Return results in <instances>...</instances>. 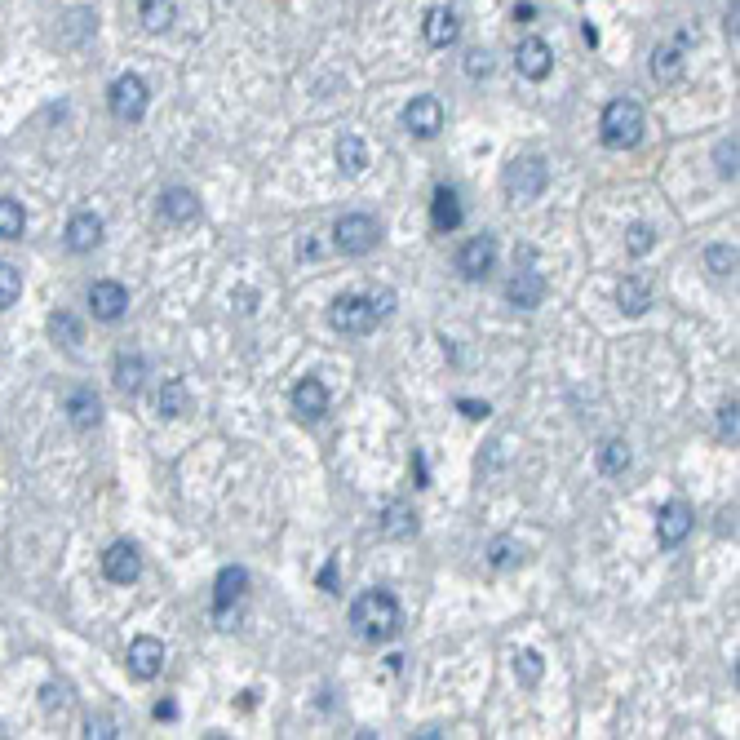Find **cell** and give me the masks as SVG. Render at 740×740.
Masks as SVG:
<instances>
[{
	"label": "cell",
	"mask_w": 740,
	"mask_h": 740,
	"mask_svg": "<svg viewBox=\"0 0 740 740\" xmlns=\"http://www.w3.org/2000/svg\"><path fill=\"white\" fill-rule=\"evenodd\" d=\"M160 218L173 222V226H187L200 218V195L187 191V187H169L160 195Z\"/></svg>",
	"instance_id": "ac0fdd59"
},
{
	"label": "cell",
	"mask_w": 740,
	"mask_h": 740,
	"mask_svg": "<svg viewBox=\"0 0 740 740\" xmlns=\"http://www.w3.org/2000/svg\"><path fill=\"white\" fill-rule=\"evenodd\" d=\"M421 32H426V45H430V49H452V45H457V36H461V18H457V9H448V5H430V9H426V18H421Z\"/></svg>",
	"instance_id": "30bf717a"
},
{
	"label": "cell",
	"mask_w": 740,
	"mask_h": 740,
	"mask_svg": "<svg viewBox=\"0 0 740 740\" xmlns=\"http://www.w3.org/2000/svg\"><path fill=\"white\" fill-rule=\"evenodd\" d=\"M515 67H519V76H523V80H546V76H550V67H554V49H550L541 36L519 40V49H515Z\"/></svg>",
	"instance_id": "4fadbf2b"
},
{
	"label": "cell",
	"mask_w": 740,
	"mask_h": 740,
	"mask_svg": "<svg viewBox=\"0 0 740 740\" xmlns=\"http://www.w3.org/2000/svg\"><path fill=\"white\" fill-rule=\"evenodd\" d=\"M417 488H426V483H430V475H426V457H421V452H417Z\"/></svg>",
	"instance_id": "7dc6e473"
},
{
	"label": "cell",
	"mask_w": 740,
	"mask_h": 740,
	"mask_svg": "<svg viewBox=\"0 0 740 740\" xmlns=\"http://www.w3.org/2000/svg\"><path fill=\"white\" fill-rule=\"evenodd\" d=\"M541 297H546V280H541V271L523 266V271L510 275V284H506V302H510V306H519V311H532V306H541Z\"/></svg>",
	"instance_id": "2e32d148"
},
{
	"label": "cell",
	"mask_w": 740,
	"mask_h": 740,
	"mask_svg": "<svg viewBox=\"0 0 740 740\" xmlns=\"http://www.w3.org/2000/svg\"><path fill=\"white\" fill-rule=\"evenodd\" d=\"M492 266H497V240H492V235H475V240H466V244L457 249V271H461V280H470V284L488 280Z\"/></svg>",
	"instance_id": "52a82bcc"
},
{
	"label": "cell",
	"mask_w": 740,
	"mask_h": 740,
	"mask_svg": "<svg viewBox=\"0 0 740 740\" xmlns=\"http://www.w3.org/2000/svg\"><path fill=\"white\" fill-rule=\"evenodd\" d=\"M351 625H355L359 639L390 643V639H399V630H404V612H399V603H395L390 590H368L351 603Z\"/></svg>",
	"instance_id": "6da1fadb"
},
{
	"label": "cell",
	"mask_w": 740,
	"mask_h": 740,
	"mask_svg": "<svg viewBox=\"0 0 740 740\" xmlns=\"http://www.w3.org/2000/svg\"><path fill=\"white\" fill-rule=\"evenodd\" d=\"M692 523H696L692 506H687V501H670V506L656 510V541H661L665 550L683 546L687 532H692Z\"/></svg>",
	"instance_id": "ba28073f"
},
{
	"label": "cell",
	"mask_w": 740,
	"mask_h": 740,
	"mask_svg": "<svg viewBox=\"0 0 740 740\" xmlns=\"http://www.w3.org/2000/svg\"><path fill=\"white\" fill-rule=\"evenodd\" d=\"M98 32V14L89 5H76V9H67L63 14V23H58V40H63V45H85L89 36Z\"/></svg>",
	"instance_id": "44dd1931"
},
{
	"label": "cell",
	"mask_w": 740,
	"mask_h": 740,
	"mask_svg": "<svg viewBox=\"0 0 740 740\" xmlns=\"http://www.w3.org/2000/svg\"><path fill=\"white\" fill-rule=\"evenodd\" d=\"M173 18H178L173 0H142V5H138V23H142V32H151V36H164V32H169Z\"/></svg>",
	"instance_id": "83f0119b"
},
{
	"label": "cell",
	"mask_w": 740,
	"mask_h": 740,
	"mask_svg": "<svg viewBox=\"0 0 740 740\" xmlns=\"http://www.w3.org/2000/svg\"><path fill=\"white\" fill-rule=\"evenodd\" d=\"M27 231V213L18 200H0V240H23Z\"/></svg>",
	"instance_id": "4dcf8cb0"
},
{
	"label": "cell",
	"mask_w": 740,
	"mask_h": 740,
	"mask_svg": "<svg viewBox=\"0 0 740 740\" xmlns=\"http://www.w3.org/2000/svg\"><path fill=\"white\" fill-rule=\"evenodd\" d=\"M40 705H45L49 714H54V709L63 714V709L71 705V692H67V687H58V683H45V687H40Z\"/></svg>",
	"instance_id": "ab89813d"
},
{
	"label": "cell",
	"mask_w": 740,
	"mask_h": 740,
	"mask_svg": "<svg viewBox=\"0 0 740 740\" xmlns=\"http://www.w3.org/2000/svg\"><path fill=\"white\" fill-rule=\"evenodd\" d=\"M147 102H151V89L142 76H133V71H125V76L111 80L107 89V107L116 120H125V125H138L142 116H147Z\"/></svg>",
	"instance_id": "277c9868"
},
{
	"label": "cell",
	"mask_w": 740,
	"mask_h": 740,
	"mask_svg": "<svg viewBox=\"0 0 740 740\" xmlns=\"http://www.w3.org/2000/svg\"><path fill=\"white\" fill-rule=\"evenodd\" d=\"M492 67H497V63H492L488 49H470V54H466V76H470V80L492 76Z\"/></svg>",
	"instance_id": "f35d334b"
},
{
	"label": "cell",
	"mask_w": 740,
	"mask_h": 740,
	"mask_svg": "<svg viewBox=\"0 0 740 740\" xmlns=\"http://www.w3.org/2000/svg\"><path fill=\"white\" fill-rule=\"evenodd\" d=\"M736 160H740L736 138H718V147H714V169H718V178H723V182H736Z\"/></svg>",
	"instance_id": "e575fe53"
},
{
	"label": "cell",
	"mask_w": 740,
	"mask_h": 740,
	"mask_svg": "<svg viewBox=\"0 0 740 740\" xmlns=\"http://www.w3.org/2000/svg\"><path fill=\"white\" fill-rule=\"evenodd\" d=\"M102 577L116 581V585H133V581L142 577L138 550H133L129 541H116V546H107V554H102Z\"/></svg>",
	"instance_id": "7c38bea8"
},
{
	"label": "cell",
	"mask_w": 740,
	"mask_h": 740,
	"mask_svg": "<svg viewBox=\"0 0 740 740\" xmlns=\"http://www.w3.org/2000/svg\"><path fill=\"white\" fill-rule=\"evenodd\" d=\"M89 311H94V320H102V324H116L120 315L129 311V289L116 280H98L94 289H89Z\"/></svg>",
	"instance_id": "8fae6325"
},
{
	"label": "cell",
	"mask_w": 740,
	"mask_h": 740,
	"mask_svg": "<svg viewBox=\"0 0 740 740\" xmlns=\"http://www.w3.org/2000/svg\"><path fill=\"white\" fill-rule=\"evenodd\" d=\"M377 240H382V231H377V222L368 218V213H342V218L333 222V244H337V253H346V258H364V253H373Z\"/></svg>",
	"instance_id": "5b68a950"
},
{
	"label": "cell",
	"mask_w": 740,
	"mask_h": 740,
	"mask_svg": "<svg viewBox=\"0 0 740 740\" xmlns=\"http://www.w3.org/2000/svg\"><path fill=\"white\" fill-rule=\"evenodd\" d=\"M457 408H461V413H466L470 421H483V417H488V413H492V408H488V404H475V399H461V404H457Z\"/></svg>",
	"instance_id": "ee69618b"
},
{
	"label": "cell",
	"mask_w": 740,
	"mask_h": 740,
	"mask_svg": "<svg viewBox=\"0 0 740 740\" xmlns=\"http://www.w3.org/2000/svg\"><path fill=\"white\" fill-rule=\"evenodd\" d=\"M328 324H333L337 333H346V337H364V333H373V328H377V315H373V306H368V297L342 293L333 302V311H328Z\"/></svg>",
	"instance_id": "8992f818"
},
{
	"label": "cell",
	"mask_w": 740,
	"mask_h": 740,
	"mask_svg": "<svg viewBox=\"0 0 740 740\" xmlns=\"http://www.w3.org/2000/svg\"><path fill=\"white\" fill-rule=\"evenodd\" d=\"M643 107L634 98H612L608 107H603V120H599V133H603V147L612 151H630L639 147L643 138Z\"/></svg>",
	"instance_id": "7a4b0ae2"
},
{
	"label": "cell",
	"mask_w": 740,
	"mask_h": 740,
	"mask_svg": "<svg viewBox=\"0 0 740 740\" xmlns=\"http://www.w3.org/2000/svg\"><path fill=\"white\" fill-rule=\"evenodd\" d=\"M67 417H71V426H76V430H94L102 421V399L89 386H76L67 395Z\"/></svg>",
	"instance_id": "603a6c76"
},
{
	"label": "cell",
	"mask_w": 740,
	"mask_h": 740,
	"mask_svg": "<svg viewBox=\"0 0 740 740\" xmlns=\"http://www.w3.org/2000/svg\"><path fill=\"white\" fill-rule=\"evenodd\" d=\"M156 718H160V723H164V718H178V705H173V701H160V705H156Z\"/></svg>",
	"instance_id": "bcb514c9"
},
{
	"label": "cell",
	"mask_w": 740,
	"mask_h": 740,
	"mask_svg": "<svg viewBox=\"0 0 740 740\" xmlns=\"http://www.w3.org/2000/svg\"><path fill=\"white\" fill-rule=\"evenodd\" d=\"M634 466V452L625 439H603V448H599V470L603 475H625V470Z\"/></svg>",
	"instance_id": "f1b7e54d"
},
{
	"label": "cell",
	"mask_w": 740,
	"mask_h": 740,
	"mask_svg": "<svg viewBox=\"0 0 740 740\" xmlns=\"http://www.w3.org/2000/svg\"><path fill=\"white\" fill-rule=\"evenodd\" d=\"M625 249H630L634 258H647V253L656 249V231L647 222H630L625 226Z\"/></svg>",
	"instance_id": "836d02e7"
},
{
	"label": "cell",
	"mask_w": 740,
	"mask_h": 740,
	"mask_svg": "<svg viewBox=\"0 0 740 740\" xmlns=\"http://www.w3.org/2000/svg\"><path fill=\"white\" fill-rule=\"evenodd\" d=\"M142 382H147V359L138 351H120L116 355V386L125 390V395H138Z\"/></svg>",
	"instance_id": "484cf974"
},
{
	"label": "cell",
	"mask_w": 740,
	"mask_h": 740,
	"mask_svg": "<svg viewBox=\"0 0 740 740\" xmlns=\"http://www.w3.org/2000/svg\"><path fill=\"white\" fill-rule=\"evenodd\" d=\"M18 297H23V271H18V266H9V262H0V311H5V306H14Z\"/></svg>",
	"instance_id": "8d00e7d4"
},
{
	"label": "cell",
	"mask_w": 740,
	"mask_h": 740,
	"mask_svg": "<svg viewBox=\"0 0 740 740\" xmlns=\"http://www.w3.org/2000/svg\"><path fill=\"white\" fill-rule=\"evenodd\" d=\"M160 670H164V643L151 639V634H138V639L129 643V674L151 683Z\"/></svg>",
	"instance_id": "5bb4252c"
},
{
	"label": "cell",
	"mask_w": 740,
	"mask_h": 740,
	"mask_svg": "<svg viewBox=\"0 0 740 740\" xmlns=\"http://www.w3.org/2000/svg\"><path fill=\"white\" fill-rule=\"evenodd\" d=\"M377 528H382V537H395V541L413 537V532H417V510L408 506V501H386L382 515H377Z\"/></svg>",
	"instance_id": "7402d4cb"
},
{
	"label": "cell",
	"mask_w": 740,
	"mask_h": 740,
	"mask_svg": "<svg viewBox=\"0 0 740 740\" xmlns=\"http://www.w3.org/2000/svg\"><path fill=\"white\" fill-rule=\"evenodd\" d=\"M541 674H546V661H541V652H532V647L515 652V678H519L523 687H537Z\"/></svg>",
	"instance_id": "d6a6232c"
},
{
	"label": "cell",
	"mask_w": 740,
	"mask_h": 740,
	"mask_svg": "<svg viewBox=\"0 0 740 740\" xmlns=\"http://www.w3.org/2000/svg\"><path fill=\"white\" fill-rule=\"evenodd\" d=\"M67 249L71 253H94L98 244H102V218L94 209H80V213H71V222H67Z\"/></svg>",
	"instance_id": "9a60e30c"
},
{
	"label": "cell",
	"mask_w": 740,
	"mask_h": 740,
	"mask_svg": "<svg viewBox=\"0 0 740 740\" xmlns=\"http://www.w3.org/2000/svg\"><path fill=\"white\" fill-rule=\"evenodd\" d=\"M519 541L515 537H492L488 541V563H492V568H515V563H519Z\"/></svg>",
	"instance_id": "d590c367"
},
{
	"label": "cell",
	"mask_w": 740,
	"mask_h": 740,
	"mask_svg": "<svg viewBox=\"0 0 740 740\" xmlns=\"http://www.w3.org/2000/svg\"><path fill=\"white\" fill-rule=\"evenodd\" d=\"M293 413L302 421H320L328 413V386L320 377H302V382L293 386Z\"/></svg>",
	"instance_id": "e0dca14e"
},
{
	"label": "cell",
	"mask_w": 740,
	"mask_h": 740,
	"mask_svg": "<svg viewBox=\"0 0 740 740\" xmlns=\"http://www.w3.org/2000/svg\"><path fill=\"white\" fill-rule=\"evenodd\" d=\"M736 18H740V5L732 0V5H727V14H723V23H727V36H732V40H736V32H740V27H736Z\"/></svg>",
	"instance_id": "f6af8a7d"
},
{
	"label": "cell",
	"mask_w": 740,
	"mask_h": 740,
	"mask_svg": "<svg viewBox=\"0 0 740 740\" xmlns=\"http://www.w3.org/2000/svg\"><path fill=\"white\" fill-rule=\"evenodd\" d=\"M49 333H54V342H63L67 351H76V346H80V320L71 311H54V315H49Z\"/></svg>",
	"instance_id": "1f68e13d"
},
{
	"label": "cell",
	"mask_w": 740,
	"mask_h": 740,
	"mask_svg": "<svg viewBox=\"0 0 740 740\" xmlns=\"http://www.w3.org/2000/svg\"><path fill=\"white\" fill-rule=\"evenodd\" d=\"M740 408H736V399H732V404H723V408H718V435H723V439H732V444H736V435H740Z\"/></svg>",
	"instance_id": "b9f144b4"
},
{
	"label": "cell",
	"mask_w": 740,
	"mask_h": 740,
	"mask_svg": "<svg viewBox=\"0 0 740 740\" xmlns=\"http://www.w3.org/2000/svg\"><path fill=\"white\" fill-rule=\"evenodd\" d=\"M297 253H302V258H315V253H320V244H315V240H302V244H297Z\"/></svg>",
	"instance_id": "c3c4849f"
},
{
	"label": "cell",
	"mask_w": 740,
	"mask_h": 740,
	"mask_svg": "<svg viewBox=\"0 0 740 740\" xmlns=\"http://www.w3.org/2000/svg\"><path fill=\"white\" fill-rule=\"evenodd\" d=\"M85 736L111 740V736H120V732H116V723H111V718H89V723H85Z\"/></svg>",
	"instance_id": "7bdbcfd3"
},
{
	"label": "cell",
	"mask_w": 740,
	"mask_h": 740,
	"mask_svg": "<svg viewBox=\"0 0 740 740\" xmlns=\"http://www.w3.org/2000/svg\"><path fill=\"white\" fill-rule=\"evenodd\" d=\"M705 266L714 275H732L736 271V244H709V249H705Z\"/></svg>",
	"instance_id": "74e56055"
},
{
	"label": "cell",
	"mask_w": 740,
	"mask_h": 740,
	"mask_svg": "<svg viewBox=\"0 0 740 740\" xmlns=\"http://www.w3.org/2000/svg\"><path fill=\"white\" fill-rule=\"evenodd\" d=\"M461 218H466V209H461L457 191L452 187H439L435 200H430V226H435L439 235H452L461 226Z\"/></svg>",
	"instance_id": "ffe728a7"
},
{
	"label": "cell",
	"mask_w": 740,
	"mask_h": 740,
	"mask_svg": "<svg viewBox=\"0 0 740 740\" xmlns=\"http://www.w3.org/2000/svg\"><path fill=\"white\" fill-rule=\"evenodd\" d=\"M337 169H342L346 178H359V173L368 169L364 138H355V133H342V138H337Z\"/></svg>",
	"instance_id": "4316f807"
},
{
	"label": "cell",
	"mask_w": 740,
	"mask_h": 740,
	"mask_svg": "<svg viewBox=\"0 0 740 740\" xmlns=\"http://www.w3.org/2000/svg\"><path fill=\"white\" fill-rule=\"evenodd\" d=\"M160 417H182L187 413V404H191V395H187V382L182 377H169V382L160 386Z\"/></svg>",
	"instance_id": "f546056e"
},
{
	"label": "cell",
	"mask_w": 740,
	"mask_h": 740,
	"mask_svg": "<svg viewBox=\"0 0 740 740\" xmlns=\"http://www.w3.org/2000/svg\"><path fill=\"white\" fill-rule=\"evenodd\" d=\"M616 306H621L625 315H643L647 306H652V284H647L643 275H625L621 289H616Z\"/></svg>",
	"instance_id": "d4e9b609"
},
{
	"label": "cell",
	"mask_w": 740,
	"mask_h": 740,
	"mask_svg": "<svg viewBox=\"0 0 740 740\" xmlns=\"http://www.w3.org/2000/svg\"><path fill=\"white\" fill-rule=\"evenodd\" d=\"M687 71V58L678 45H656L652 49V80L656 85H678Z\"/></svg>",
	"instance_id": "cb8c5ba5"
},
{
	"label": "cell",
	"mask_w": 740,
	"mask_h": 740,
	"mask_svg": "<svg viewBox=\"0 0 740 740\" xmlns=\"http://www.w3.org/2000/svg\"><path fill=\"white\" fill-rule=\"evenodd\" d=\"M404 125L413 138H439V129H444V102L430 98V94L413 98L404 107Z\"/></svg>",
	"instance_id": "9c48e42d"
},
{
	"label": "cell",
	"mask_w": 740,
	"mask_h": 740,
	"mask_svg": "<svg viewBox=\"0 0 740 740\" xmlns=\"http://www.w3.org/2000/svg\"><path fill=\"white\" fill-rule=\"evenodd\" d=\"M501 182H506V195L515 204H532L550 187V164L541 156H515L506 164V173H501Z\"/></svg>",
	"instance_id": "3957f363"
},
{
	"label": "cell",
	"mask_w": 740,
	"mask_h": 740,
	"mask_svg": "<svg viewBox=\"0 0 740 740\" xmlns=\"http://www.w3.org/2000/svg\"><path fill=\"white\" fill-rule=\"evenodd\" d=\"M368 306H373L377 324L390 320V315H395V289H373V293H368Z\"/></svg>",
	"instance_id": "60d3db41"
},
{
	"label": "cell",
	"mask_w": 740,
	"mask_h": 740,
	"mask_svg": "<svg viewBox=\"0 0 740 740\" xmlns=\"http://www.w3.org/2000/svg\"><path fill=\"white\" fill-rule=\"evenodd\" d=\"M244 590H249V572H244V568H222L218 581H213V612L226 616L235 603H240Z\"/></svg>",
	"instance_id": "d6986e66"
}]
</instances>
